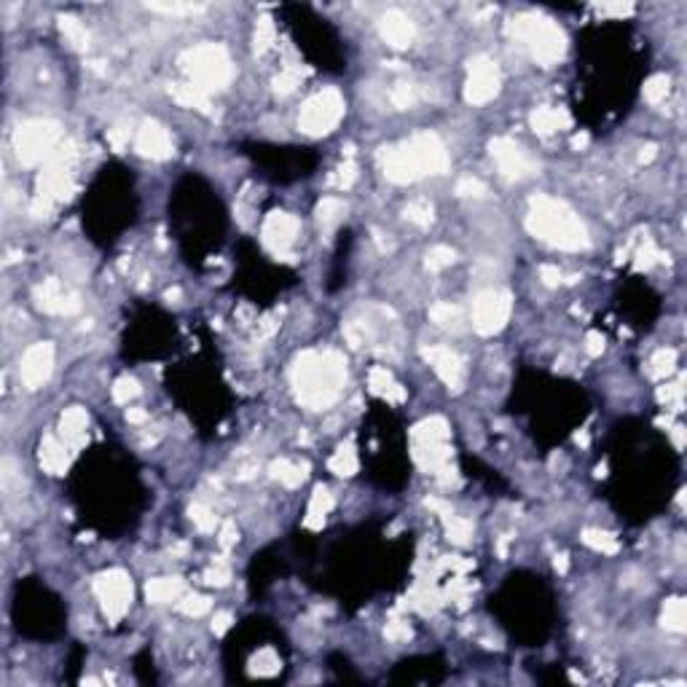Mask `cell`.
<instances>
[{
	"mask_svg": "<svg viewBox=\"0 0 687 687\" xmlns=\"http://www.w3.org/2000/svg\"><path fill=\"white\" fill-rule=\"evenodd\" d=\"M384 175L392 183H413L424 175H440L448 169V153L435 134L424 132L413 140L395 148H384L382 153Z\"/></svg>",
	"mask_w": 687,
	"mask_h": 687,
	"instance_id": "1",
	"label": "cell"
},
{
	"mask_svg": "<svg viewBox=\"0 0 687 687\" xmlns=\"http://www.w3.org/2000/svg\"><path fill=\"white\" fill-rule=\"evenodd\" d=\"M344 357L338 352H306L296 365V389L309 409H325L344 382Z\"/></svg>",
	"mask_w": 687,
	"mask_h": 687,
	"instance_id": "2",
	"label": "cell"
},
{
	"mask_svg": "<svg viewBox=\"0 0 687 687\" xmlns=\"http://www.w3.org/2000/svg\"><path fill=\"white\" fill-rule=\"evenodd\" d=\"M526 226L534 237H540L561 250H583L588 244V234H585V226L580 223V217L567 205L548 199V196H540L531 202Z\"/></svg>",
	"mask_w": 687,
	"mask_h": 687,
	"instance_id": "3",
	"label": "cell"
},
{
	"mask_svg": "<svg viewBox=\"0 0 687 687\" xmlns=\"http://www.w3.org/2000/svg\"><path fill=\"white\" fill-rule=\"evenodd\" d=\"M183 70L191 75V84H196L205 92H215L229 86L231 81V60L226 48L217 43H202V46L188 48L180 57Z\"/></svg>",
	"mask_w": 687,
	"mask_h": 687,
	"instance_id": "4",
	"label": "cell"
},
{
	"mask_svg": "<svg viewBox=\"0 0 687 687\" xmlns=\"http://www.w3.org/2000/svg\"><path fill=\"white\" fill-rule=\"evenodd\" d=\"M510 33L529 48L534 60L543 62V65H553L564 54V33L558 30V24H553L545 16H534V13L519 16L510 24Z\"/></svg>",
	"mask_w": 687,
	"mask_h": 687,
	"instance_id": "5",
	"label": "cell"
},
{
	"mask_svg": "<svg viewBox=\"0 0 687 687\" xmlns=\"http://www.w3.org/2000/svg\"><path fill=\"white\" fill-rule=\"evenodd\" d=\"M344 116V97L336 89H323L303 102L298 124L306 134H328L338 126Z\"/></svg>",
	"mask_w": 687,
	"mask_h": 687,
	"instance_id": "6",
	"label": "cell"
},
{
	"mask_svg": "<svg viewBox=\"0 0 687 687\" xmlns=\"http://www.w3.org/2000/svg\"><path fill=\"white\" fill-rule=\"evenodd\" d=\"M60 129L54 121H30L16 132V153L22 164L36 167L43 161L54 158V145H57Z\"/></svg>",
	"mask_w": 687,
	"mask_h": 687,
	"instance_id": "7",
	"label": "cell"
},
{
	"mask_svg": "<svg viewBox=\"0 0 687 687\" xmlns=\"http://www.w3.org/2000/svg\"><path fill=\"white\" fill-rule=\"evenodd\" d=\"M510 317V296L502 290H481L472 301V325L483 336H492Z\"/></svg>",
	"mask_w": 687,
	"mask_h": 687,
	"instance_id": "8",
	"label": "cell"
},
{
	"mask_svg": "<svg viewBox=\"0 0 687 687\" xmlns=\"http://www.w3.org/2000/svg\"><path fill=\"white\" fill-rule=\"evenodd\" d=\"M94 591L99 596L102 610H105V615L110 620H119L126 612L129 602H132V583H129V578L121 569H113L108 575H102L94 583Z\"/></svg>",
	"mask_w": 687,
	"mask_h": 687,
	"instance_id": "9",
	"label": "cell"
},
{
	"mask_svg": "<svg viewBox=\"0 0 687 687\" xmlns=\"http://www.w3.org/2000/svg\"><path fill=\"white\" fill-rule=\"evenodd\" d=\"M492 156H494L499 172L505 178H510V180L529 178L531 172H534L531 156L516 140H510V137H497V140H492Z\"/></svg>",
	"mask_w": 687,
	"mask_h": 687,
	"instance_id": "10",
	"label": "cell"
},
{
	"mask_svg": "<svg viewBox=\"0 0 687 687\" xmlns=\"http://www.w3.org/2000/svg\"><path fill=\"white\" fill-rule=\"evenodd\" d=\"M497 89H499L497 65L492 60H486V57H478L470 65V78H467V86H465V99L472 102V105H483V102H489L497 94Z\"/></svg>",
	"mask_w": 687,
	"mask_h": 687,
	"instance_id": "11",
	"label": "cell"
},
{
	"mask_svg": "<svg viewBox=\"0 0 687 687\" xmlns=\"http://www.w3.org/2000/svg\"><path fill=\"white\" fill-rule=\"evenodd\" d=\"M51 368H54V347L46 344V341H40V344H33L30 350L24 352L22 365H19V376H22L24 386L38 389L43 382H48Z\"/></svg>",
	"mask_w": 687,
	"mask_h": 687,
	"instance_id": "12",
	"label": "cell"
},
{
	"mask_svg": "<svg viewBox=\"0 0 687 687\" xmlns=\"http://www.w3.org/2000/svg\"><path fill=\"white\" fill-rule=\"evenodd\" d=\"M298 229H301L298 217L288 215V212H271L264 223V242L271 250L282 253V250H288L290 244L296 242Z\"/></svg>",
	"mask_w": 687,
	"mask_h": 687,
	"instance_id": "13",
	"label": "cell"
},
{
	"mask_svg": "<svg viewBox=\"0 0 687 687\" xmlns=\"http://www.w3.org/2000/svg\"><path fill=\"white\" fill-rule=\"evenodd\" d=\"M38 306L48 314H75L81 309L78 298L62 288L57 279H48L38 288Z\"/></svg>",
	"mask_w": 687,
	"mask_h": 687,
	"instance_id": "14",
	"label": "cell"
},
{
	"mask_svg": "<svg viewBox=\"0 0 687 687\" xmlns=\"http://www.w3.org/2000/svg\"><path fill=\"white\" fill-rule=\"evenodd\" d=\"M134 148L148 158H169L172 156V137L167 134L164 126H158L153 121H148L140 126Z\"/></svg>",
	"mask_w": 687,
	"mask_h": 687,
	"instance_id": "15",
	"label": "cell"
},
{
	"mask_svg": "<svg viewBox=\"0 0 687 687\" xmlns=\"http://www.w3.org/2000/svg\"><path fill=\"white\" fill-rule=\"evenodd\" d=\"M424 357L430 360V365L435 368V374L440 376L448 386L462 384L465 368H462V360H459L457 352H451L448 347H430V350L424 352Z\"/></svg>",
	"mask_w": 687,
	"mask_h": 687,
	"instance_id": "16",
	"label": "cell"
},
{
	"mask_svg": "<svg viewBox=\"0 0 687 687\" xmlns=\"http://www.w3.org/2000/svg\"><path fill=\"white\" fill-rule=\"evenodd\" d=\"M379 33L392 48H409L413 40V24L403 11H386L379 22Z\"/></svg>",
	"mask_w": 687,
	"mask_h": 687,
	"instance_id": "17",
	"label": "cell"
},
{
	"mask_svg": "<svg viewBox=\"0 0 687 687\" xmlns=\"http://www.w3.org/2000/svg\"><path fill=\"white\" fill-rule=\"evenodd\" d=\"M567 124H569V119H567V113H564V110L537 108L534 113H531V129H534L537 134H543V137L558 132V129H564Z\"/></svg>",
	"mask_w": 687,
	"mask_h": 687,
	"instance_id": "18",
	"label": "cell"
},
{
	"mask_svg": "<svg viewBox=\"0 0 687 687\" xmlns=\"http://www.w3.org/2000/svg\"><path fill=\"white\" fill-rule=\"evenodd\" d=\"M172 97L175 102H180L183 108H193V110H210V99H207V92L199 89L196 84H175L172 89Z\"/></svg>",
	"mask_w": 687,
	"mask_h": 687,
	"instance_id": "19",
	"label": "cell"
},
{
	"mask_svg": "<svg viewBox=\"0 0 687 687\" xmlns=\"http://www.w3.org/2000/svg\"><path fill=\"white\" fill-rule=\"evenodd\" d=\"M86 411L84 409H70L65 411V416H62V435H65V440L67 443H72V446H78L81 440H84L86 435Z\"/></svg>",
	"mask_w": 687,
	"mask_h": 687,
	"instance_id": "20",
	"label": "cell"
},
{
	"mask_svg": "<svg viewBox=\"0 0 687 687\" xmlns=\"http://www.w3.org/2000/svg\"><path fill=\"white\" fill-rule=\"evenodd\" d=\"M344 212H347V207H344V202L341 199H336V196H328V199H323L320 202V207H317V220H320V229L325 231H333L344 220Z\"/></svg>",
	"mask_w": 687,
	"mask_h": 687,
	"instance_id": "21",
	"label": "cell"
},
{
	"mask_svg": "<svg viewBox=\"0 0 687 687\" xmlns=\"http://www.w3.org/2000/svg\"><path fill=\"white\" fill-rule=\"evenodd\" d=\"M430 317H433V323H438L446 330H462L465 328V314L457 303H435L430 309Z\"/></svg>",
	"mask_w": 687,
	"mask_h": 687,
	"instance_id": "22",
	"label": "cell"
},
{
	"mask_svg": "<svg viewBox=\"0 0 687 687\" xmlns=\"http://www.w3.org/2000/svg\"><path fill=\"white\" fill-rule=\"evenodd\" d=\"M145 591H148V599H151V602L164 604V602H175V599H180L183 585H180V580L164 578V580H151Z\"/></svg>",
	"mask_w": 687,
	"mask_h": 687,
	"instance_id": "23",
	"label": "cell"
},
{
	"mask_svg": "<svg viewBox=\"0 0 687 687\" xmlns=\"http://www.w3.org/2000/svg\"><path fill=\"white\" fill-rule=\"evenodd\" d=\"M40 462H43L46 470L60 472V470H65V465H67V451H65V446H62L60 440L46 438L43 446H40Z\"/></svg>",
	"mask_w": 687,
	"mask_h": 687,
	"instance_id": "24",
	"label": "cell"
},
{
	"mask_svg": "<svg viewBox=\"0 0 687 687\" xmlns=\"http://www.w3.org/2000/svg\"><path fill=\"white\" fill-rule=\"evenodd\" d=\"M371 386H374V392L384 395L386 400H403V398H406V392H403V389H400V386L392 382V376H389V371H386V368H374V371H371Z\"/></svg>",
	"mask_w": 687,
	"mask_h": 687,
	"instance_id": "25",
	"label": "cell"
},
{
	"mask_svg": "<svg viewBox=\"0 0 687 687\" xmlns=\"http://www.w3.org/2000/svg\"><path fill=\"white\" fill-rule=\"evenodd\" d=\"M330 505H333L330 494H328L325 489H317V492H314V497H312V502H309V516H306V526H320V524L325 521Z\"/></svg>",
	"mask_w": 687,
	"mask_h": 687,
	"instance_id": "26",
	"label": "cell"
},
{
	"mask_svg": "<svg viewBox=\"0 0 687 687\" xmlns=\"http://www.w3.org/2000/svg\"><path fill=\"white\" fill-rule=\"evenodd\" d=\"M271 475H274V478H277L279 483L290 486V489H296V486H298V483L303 481L301 467L290 465L288 459H279V462H274V465H271Z\"/></svg>",
	"mask_w": 687,
	"mask_h": 687,
	"instance_id": "27",
	"label": "cell"
},
{
	"mask_svg": "<svg viewBox=\"0 0 687 687\" xmlns=\"http://www.w3.org/2000/svg\"><path fill=\"white\" fill-rule=\"evenodd\" d=\"M60 27H62V36L70 40L75 48H84L86 40H89V33H86V27L75 16H62L60 19Z\"/></svg>",
	"mask_w": 687,
	"mask_h": 687,
	"instance_id": "28",
	"label": "cell"
},
{
	"mask_svg": "<svg viewBox=\"0 0 687 687\" xmlns=\"http://www.w3.org/2000/svg\"><path fill=\"white\" fill-rule=\"evenodd\" d=\"M685 620H687V610L682 599H671L666 602V612H664V623L671 631H685Z\"/></svg>",
	"mask_w": 687,
	"mask_h": 687,
	"instance_id": "29",
	"label": "cell"
},
{
	"mask_svg": "<svg viewBox=\"0 0 687 687\" xmlns=\"http://www.w3.org/2000/svg\"><path fill=\"white\" fill-rule=\"evenodd\" d=\"M583 543L591 545L593 551H602V553H615L617 551V543L612 534H607V531H599V529H588L585 534H583Z\"/></svg>",
	"mask_w": 687,
	"mask_h": 687,
	"instance_id": "30",
	"label": "cell"
},
{
	"mask_svg": "<svg viewBox=\"0 0 687 687\" xmlns=\"http://www.w3.org/2000/svg\"><path fill=\"white\" fill-rule=\"evenodd\" d=\"M669 86H671V81H669L666 75H652L650 81L644 84V99L652 102V105L664 102L666 94H669Z\"/></svg>",
	"mask_w": 687,
	"mask_h": 687,
	"instance_id": "31",
	"label": "cell"
},
{
	"mask_svg": "<svg viewBox=\"0 0 687 687\" xmlns=\"http://www.w3.org/2000/svg\"><path fill=\"white\" fill-rule=\"evenodd\" d=\"M406 217H409L411 223H416V226H430V220H433V205L427 199H416V202H411L406 207Z\"/></svg>",
	"mask_w": 687,
	"mask_h": 687,
	"instance_id": "32",
	"label": "cell"
},
{
	"mask_svg": "<svg viewBox=\"0 0 687 687\" xmlns=\"http://www.w3.org/2000/svg\"><path fill=\"white\" fill-rule=\"evenodd\" d=\"M330 470L336 472V475H352V472H357V457H355V451H350V448L336 451V457L330 459Z\"/></svg>",
	"mask_w": 687,
	"mask_h": 687,
	"instance_id": "33",
	"label": "cell"
},
{
	"mask_svg": "<svg viewBox=\"0 0 687 687\" xmlns=\"http://www.w3.org/2000/svg\"><path fill=\"white\" fill-rule=\"evenodd\" d=\"M451 264H454V250L446 247V244H438V247H433L427 253V269L430 271H440V269H446Z\"/></svg>",
	"mask_w": 687,
	"mask_h": 687,
	"instance_id": "34",
	"label": "cell"
},
{
	"mask_svg": "<svg viewBox=\"0 0 687 687\" xmlns=\"http://www.w3.org/2000/svg\"><path fill=\"white\" fill-rule=\"evenodd\" d=\"M271 43H274V22L264 16L255 27V51L264 54L266 48H271Z\"/></svg>",
	"mask_w": 687,
	"mask_h": 687,
	"instance_id": "35",
	"label": "cell"
},
{
	"mask_svg": "<svg viewBox=\"0 0 687 687\" xmlns=\"http://www.w3.org/2000/svg\"><path fill=\"white\" fill-rule=\"evenodd\" d=\"M137 395H140V386H137V382L129 379V376L119 379L116 386H113V400H116V403H129V400H134Z\"/></svg>",
	"mask_w": 687,
	"mask_h": 687,
	"instance_id": "36",
	"label": "cell"
},
{
	"mask_svg": "<svg viewBox=\"0 0 687 687\" xmlns=\"http://www.w3.org/2000/svg\"><path fill=\"white\" fill-rule=\"evenodd\" d=\"M674 362H676V355L674 350H661L655 357H652V376H669L671 371H674Z\"/></svg>",
	"mask_w": 687,
	"mask_h": 687,
	"instance_id": "37",
	"label": "cell"
},
{
	"mask_svg": "<svg viewBox=\"0 0 687 687\" xmlns=\"http://www.w3.org/2000/svg\"><path fill=\"white\" fill-rule=\"evenodd\" d=\"M446 519H448V516H446ZM470 534H472L470 521L457 519V516H451V519H448V537H451L454 543L465 545L467 540H470Z\"/></svg>",
	"mask_w": 687,
	"mask_h": 687,
	"instance_id": "38",
	"label": "cell"
},
{
	"mask_svg": "<svg viewBox=\"0 0 687 687\" xmlns=\"http://www.w3.org/2000/svg\"><path fill=\"white\" fill-rule=\"evenodd\" d=\"M191 519H193V524L199 526L202 531H212L215 529V516L207 510V507H202V505H193L191 507Z\"/></svg>",
	"mask_w": 687,
	"mask_h": 687,
	"instance_id": "39",
	"label": "cell"
},
{
	"mask_svg": "<svg viewBox=\"0 0 687 687\" xmlns=\"http://www.w3.org/2000/svg\"><path fill=\"white\" fill-rule=\"evenodd\" d=\"M180 610L185 615H205L207 610H210V602H207L205 596H185L180 602Z\"/></svg>",
	"mask_w": 687,
	"mask_h": 687,
	"instance_id": "40",
	"label": "cell"
},
{
	"mask_svg": "<svg viewBox=\"0 0 687 687\" xmlns=\"http://www.w3.org/2000/svg\"><path fill=\"white\" fill-rule=\"evenodd\" d=\"M392 102H395L398 108H411V105L416 102L413 86H409V84H398V86H395V92H392Z\"/></svg>",
	"mask_w": 687,
	"mask_h": 687,
	"instance_id": "41",
	"label": "cell"
},
{
	"mask_svg": "<svg viewBox=\"0 0 687 687\" xmlns=\"http://www.w3.org/2000/svg\"><path fill=\"white\" fill-rule=\"evenodd\" d=\"M457 193L459 196H483L486 193V185L481 180H475V178H462L457 183Z\"/></svg>",
	"mask_w": 687,
	"mask_h": 687,
	"instance_id": "42",
	"label": "cell"
},
{
	"mask_svg": "<svg viewBox=\"0 0 687 687\" xmlns=\"http://www.w3.org/2000/svg\"><path fill=\"white\" fill-rule=\"evenodd\" d=\"M274 84H277V92L288 94V92H293L296 86L301 84V72H298V70H285L277 78V81H274Z\"/></svg>",
	"mask_w": 687,
	"mask_h": 687,
	"instance_id": "43",
	"label": "cell"
},
{
	"mask_svg": "<svg viewBox=\"0 0 687 687\" xmlns=\"http://www.w3.org/2000/svg\"><path fill=\"white\" fill-rule=\"evenodd\" d=\"M386 639H392V642H403V639H409L411 637V628H409V623H403V620H395V623H389L386 626Z\"/></svg>",
	"mask_w": 687,
	"mask_h": 687,
	"instance_id": "44",
	"label": "cell"
},
{
	"mask_svg": "<svg viewBox=\"0 0 687 687\" xmlns=\"http://www.w3.org/2000/svg\"><path fill=\"white\" fill-rule=\"evenodd\" d=\"M151 9H153V11H161V13H188V11H196V6H185V3H151Z\"/></svg>",
	"mask_w": 687,
	"mask_h": 687,
	"instance_id": "45",
	"label": "cell"
},
{
	"mask_svg": "<svg viewBox=\"0 0 687 687\" xmlns=\"http://www.w3.org/2000/svg\"><path fill=\"white\" fill-rule=\"evenodd\" d=\"M207 583H212V585H226V583H229V567H226V564L212 567L210 572H207Z\"/></svg>",
	"mask_w": 687,
	"mask_h": 687,
	"instance_id": "46",
	"label": "cell"
},
{
	"mask_svg": "<svg viewBox=\"0 0 687 687\" xmlns=\"http://www.w3.org/2000/svg\"><path fill=\"white\" fill-rule=\"evenodd\" d=\"M602 11L612 13V16H628V13L634 11V6L631 3H604Z\"/></svg>",
	"mask_w": 687,
	"mask_h": 687,
	"instance_id": "47",
	"label": "cell"
},
{
	"mask_svg": "<svg viewBox=\"0 0 687 687\" xmlns=\"http://www.w3.org/2000/svg\"><path fill=\"white\" fill-rule=\"evenodd\" d=\"M355 175H357V172H355V164H344V167H341V169H338V185H341V188H350V185H352V180H355Z\"/></svg>",
	"mask_w": 687,
	"mask_h": 687,
	"instance_id": "48",
	"label": "cell"
},
{
	"mask_svg": "<svg viewBox=\"0 0 687 687\" xmlns=\"http://www.w3.org/2000/svg\"><path fill=\"white\" fill-rule=\"evenodd\" d=\"M540 277L545 279V285H558L561 282V271L556 266H543L540 269Z\"/></svg>",
	"mask_w": 687,
	"mask_h": 687,
	"instance_id": "49",
	"label": "cell"
},
{
	"mask_svg": "<svg viewBox=\"0 0 687 687\" xmlns=\"http://www.w3.org/2000/svg\"><path fill=\"white\" fill-rule=\"evenodd\" d=\"M585 350H588V355H599V352L604 350V338L599 336V333H591V336H588V347H585Z\"/></svg>",
	"mask_w": 687,
	"mask_h": 687,
	"instance_id": "50",
	"label": "cell"
},
{
	"mask_svg": "<svg viewBox=\"0 0 687 687\" xmlns=\"http://www.w3.org/2000/svg\"><path fill=\"white\" fill-rule=\"evenodd\" d=\"M234 543H237L234 524H226V526H223V531H220V545H226V548H229V545H234Z\"/></svg>",
	"mask_w": 687,
	"mask_h": 687,
	"instance_id": "51",
	"label": "cell"
},
{
	"mask_svg": "<svg viewBox=\"0 0 687 687\" xmlns=\"http://www.w3.org/2000/svg\"><path fill=\"white\" fill-rule=\"evenodd\" d=\"M229 626H231V615H229V612H217V615H215V623H212V628H215L217 634H223V631H226V628H229Z\"/></svg>",
	"mask_w": 687,
	"mask_h": 687,
	"instance_id": "52",
	"label": "cell"
},
{
	"mask_svg": "<svg viewBox=\"0 0 687 687\" xmlns=\"http://www.w3.org/2000/svg\"><path fill=\"white\" fill-rule=\"evenodd\" d=\"M652 261H655V250H652V244H644L639 250V266H650Z\"/></svg>",
	"mask_w": 687,
	"mask_h": 687,
	"instance_id": "53",
	"label": "cell"
},
{
	"mask_svg": "<svg viewBox=\"0 0 687 687\" xmlns=\"http://www.w3.org/2000/svg\"><path fill=\"white\" fill-rule=\"evenodd\" d=\"M126 419H129V422H145V419H148V413H145V411H140V409H129V411H126Z\"/></svg>",
	"mask_w": 687,
	"mask_h": 687,
	"instance_id": "54",
	"label": "cell"
},
{
	"mask_svg": "<svg viewBox=\"0 0 687 687\" xmlns=\"http://www.w3.org/2000/svg\"><path fill=\"white\" fill-rule=\"evenodd\" d=\"M674 443H676V448H682V443H685V427H682V424H676L674 427Z\"/></svg>",
	"mask_w": 687,
	"mask_h": 687,
	"instance_id": "55",
	"label": "cell"
}]
</instances>
